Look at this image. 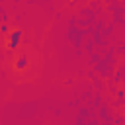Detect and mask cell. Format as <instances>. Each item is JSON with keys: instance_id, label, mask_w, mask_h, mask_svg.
Returning <instances> with one entry per match:
<instances>
[{"instance_id": "1", "label": "cell", "mask_w": 125, "mask_h": 125, "mask_svg": "<svg viewBox=\"0 0 125 125\" xmlns=\"http://www.w3.org/2000/svg\"><path fill=\"white\" fill-rule=\"evenodd\" d=\"M6 35H8V37H6V45H8V49H10V51H16V49L20 47V43H21L23 31H21V29H10Z\"/></svg>"}, {"instance_id": "4", "label": "cell", "mask_w": 125, "mask_h": 125, "mask_svg": "<svg viewBox=\"0 0 125 125\" xmlns=\"http://www.w3.org/2000/svg\"><path fill=\"white\" fill-rule=\"evenodd\" d=\"M8 18H6V14H4V10H0V23H4Z\"/></svg>"}, {"instance_id": "3", "label": "cell", "mask_w": 125, "mask_h": 125, "mask_svg": "<svg viewBox=\"0 0 125 125\" xmlns=\"http://www.w3.org/2000/svg\"><path fill=\"white\" fill-rule=\"evenodd\" d=\"M8 31H10V27H8V23H6V21H4V23H0V33H4V35H6Z\"/></svg>"}, {"instance_id": "2", "label": "cell", "mask_w": 125, "mask_h": 125, "mask_svg": "<svg viewBox=\"0 0 125 125\" xmlns=\"http://www.w3.org/2000/svg\"><path fill=\"white\" fill-rule=\"evenodd\" d=\"M27 66H29V61H27V57H25V55H20V57L14 61V68H16L18 72H23Z\"/></svg>"}]
</instances>
